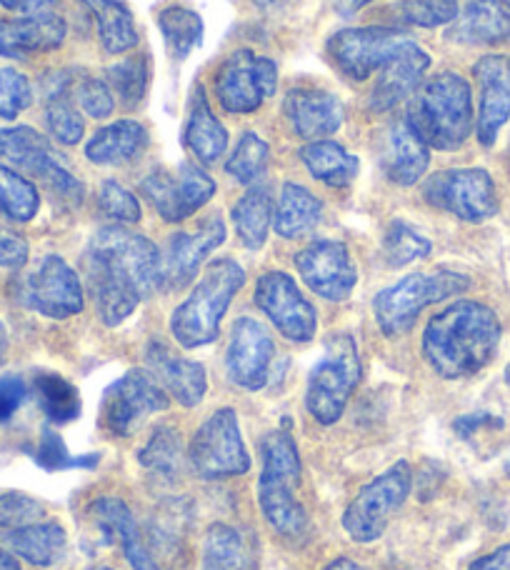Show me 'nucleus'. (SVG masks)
Returning a JSON list of instances; mask_svg holds the SVG:
<instances>
[{"label": "nucleus", "instance_id": "f257e3e1", "mask_svg": "<svg viewBox=\"0 0 510 570\" xmlns=\"http://www.w3.org/2000/svg\"><path fill=\"white\" fill-rule=\"evenodd\" d=\"M88 291L100 321L120 325L138 305L160 291V250L140 233L120 226L100 228L84 256Z\"/></svg>", "mask_w": 510, "mask_h": 570}, {"label": "nucleus", "instance_id": "a211bd4d", "mask_svg": "<svg viewBox=\"0 0 510 570\" xmlns=\"http://www.w3.org/2000/svg\"><path fill=\"white\" fill-rule=\"evenodd\" d=\"M293 261L303 283L325 301H345L359 283V271L351 261V250L341 240H315Z\"/></svg>", "mask_w": 510, "mask_h": 570}, {"label": "nucleus", "instance_id": "20e7f679", "mask_svg": "<svg viewBox=\"0 0 510 570\" xmlns=\"http://www.w3.org/2000/svg\"><path fill=\"white\" fill-rule=\"evenodd\" d=\"M263 471L258 478V503L273 531L295 538L308 525L305 508L295 498L301 483V455L291 431L275 428L261 443Z\"/></svg>", "mask_w": 510, "mask_h": 570}, {"label": "nucleus", "instance_id": "338daca9", "mask_svg": "<svg viewBox=\"0 0 510 570\" xmlns=\"http://www.w3.org/2000/svg\"><path fill=\"white\" fill-rule=\"evenodd\" d=\"M100 570H116V568H100Z\"/></svg>", "mask_w": 510, "mask_h": 570}, {"label": "nucleus", "instance_id": "5fc2aeb1", "mask_svg": "<svg viewBox=\"0 0 510 570\" xmlns=\"http://www.w3.org/2000/svg\"><path fill=\"white\" fill-rule=\"evenodd\" d=\"M58 0H0V6L10 13L20 16H33V13H46L50 6H56Z\"/></svg>", "mask_w": 510, "mask_h": 570}, {"label": "nucleus", "instance_id": "4c0bfd02", "mask_svg": "<svg viewBox=\"0 0 510 570\" xmlns=\"http://www.w3.org/2000/svg\"><path fill=\"white\" fill-rule=\"evenodd\" d=\"M68 83L70 80L58 76L56 86L48 90V100H46V126L50 138H56L63 146H76L86 134V124L76 106L70 104L68 98Z\"/></svg>", "mask_w": 510, "mask_h": 570}, {"label": "nucleus", "instance_id": "b1692460", "mask_svg": "<svg viewBox=\"0 0 510 570\" xmlns=\"http://www.w3.org/2000/svg\"><path fill=\"white\" fill-rule=\"evenodd\" d=\"M146 361L150 365V373L156 375V381L163 385V391H168L180 405L196 409V405L206 399L208 379L206 368H203L200 363L173 355L168 345L160 341H153L148 345Z\"/></svg>", "mask_w": 510, "mask_h": 570}, {"label": "nucleus", "instance_id": "6e6d98bb", "mask_svg": "<svg viewBox=\"0 0 510 570\" xmlns=\"http://www.w3.org/2000/svg\"><path fill=\"white\" fill-rule=\"evenodd\" d=\"M471 570H510V546H501L493 553L478 558Z\"/></svg>", "mask_w": 510, "mask_h": 570}, {"label": "nucleus", "instance_id": "a19ab883", "mask_svg": "<svg viewBox=\"0 0 510 570\" xmlns=\"http://www.w3.org/2000/svg\"><path fill=\"white\" fill-rule=\"evenodd\" d=\"M431 250V240L421 236L413 226H408L405 220H393L391 226H388L383 238V256L391 268H403L408 263L428 258Z\"/></svg>", "mask_w": 510, "mask_h": 570}, {"label": "nucleus", "instance_id": "aec40b11", "mask_svg": "<svg viewBox=\"0 0 510 570\" xmlns=\"http://www.w3.org/2000/svg\"><path fill=\"white\" fill-rule=\"evenodd\" d=\"M226 240V223L220 216H210L193 233L170 236L166 253H160V291H180L196 278L213 250Z\"/></svg>", "mask_w": 510, "mask_h": 570}, {"label": "nucleus", "instance_id": "680f3d73", "mask_svg": "<svg viewBox=\"0 0 510 570\" xmlns=\"http://www.w3.org/2000/svg\"><path fill=\"white\" fill-rule=\"evenodd\" d=\"M0 570H20V566L8 551H0Z\"/></svg>", "mask_w": 510, "mask_h": 570}, {"label": "nucleus", "instance_id": "c9c22d12", "mask_svg": "<svg viewBox=\"0 0 510 570\" xmlns=\"http://www.w3.org/2000/svg\"><path fill=\"white\" fill-rule=\"evenodd\" d=\"M36 399L43 409L46 419L56 425L76 421L80 415V393L73 383H68L63 375L40 371L33 379Z\"/></svg>", "mask_w": 510, "mask_h": 570}, {"label": "nucleus", "instance_id": "6ab92c4d", "mask_svg": "<svg viewBox=\"0 0 510 570\" xmlns=\"http://www.w3.org/2000/svg\"><path fill=\"white\" fill-rule=\"evenodd\" d=\"M273 358L275 343L271 331L261 321L248 318V315L238 318L233 325L226 353L228 379L243 391H261L268 383Z\"/></svg>", "mask_w": 510, "mask_h": 570}, {"label": "nucleus", "instance_id": "4d7b16f0", "mask_svg": "<svg viewBox=\"0 0 510 570\" xmlns=\"http://www.w3.org/2000/svg\"><path fill=\"white\" fill-rule=\"evenodd\" d=\"M126 558H128V563H130L133 568H136V570H160L156 563H153V558H150V553H148L146 543L130 548V551L126 553Z\"/></svg>", "mask_w": 510, "mask_h": 570}, {"label": "nucleus", "instance_id": "0e129e2a", "mask_svg": "<svg viewBox=\"0 0 510 570\" xmlns=\"http://www.w3.org/2000/svg\"><path fill=\"white\" fill-rule=\"evenodd\" d=\"M501 3H503L508 10H510V0H501Z\"/></svg>", "mask_w": 510, "mask_h": 570}, {"label": "nucleus", "instance_id": "412c9836", "mask_svg": "<svg viewBox=\"0 0 510 570\" xmlns=\"http://www.w3.org/2000/svg\"><path fill=\"white\" fill-rule=\"evenodd\" d=\"M473 76L481 94L475 134L483 148H491L510 120V58L486 56L473 66Z\"/></svg>", "mask_w": 510, "mask_h": 570}, {"label": "nucleus", "instance_id": "79ce46f5", "mask_svg": "<svg viewBox=\"0 0 510 570\" xmlns=\"http://www.w3.org/2000/svg\"><path fill=\"white\" fill-rule=\"evenodd\" d=\"M271 160V148L258 134H243L238 140L236 150L231 153V158L226 163V173L238 180L241 186H251V183L258 180L265 168H268Z\"/></svg>", "mask_w": 510, "mask_h": 570}, {"label": "nucleus", "instance_id": "7ed1b4c3", "mask_svg": "<svg viewBox=\"0 0 510 570\" xmlns=\"http://www.w3.org/2000/svg\"><path fill=\"white\" fill-rule=\"evenodd\" d=\"M405 120L428 148H463L473 134L471 86L458 73H438L423 80L411 96Z\"/></svg>", "mask_w": 510, "mask_h": 570}, {"label": "nucleus", "instance_id": "39448f33", "mask_svg": "<svg viewBox=\"0 0 510 570\" xmlns=\"http://www.w3.org/2000/svg\"><path fill=\"white\" fill-rule=\"evenodd\" d=\"M246 285V271L233 258H218L203 273L196 288L170 315V333L183 348H203L218 338L231 301Z\"/></svg>", "mask_w": 510, "mask_h": 570}, {"label": "nucleus", "instance_id": "423d86ee", "mask_svg": "<svg viewBox=\"0 0 510 570\" xmlns=\"http://www.w3.org/2000/svg\"><path fill=\"white\" fill-rule=\"evenodd\" d=\"M361 381V353L351 333L328 335L323 355L313 365L305 391V409L321 425H333Z\"/></svg>", "mask_w": 510, "mask_h": 570}, {"label": "nucleus", "instance_id": "4468645a", "mask_svg": "<svg viewBox=\"0 0 510 570\" xmlns=\"http://www.w3.org/2000/svg\"><path fill=\"white\" fill-rule=\"evenodd\" d=\"M140 193L148 198L158 216L168 223L188 220L216 196V180L196 163H180L178 170H153L140 183Z\"/></svg>", "mask_w": 510, "mask_h": 570}, {"label": "nucleus", "instance_id": "0eeeda50", "mask_svg": "<svg viewBox=\"0 0 510 570\" xmlns=\"http://www.w3.org/2000/svg\"><path fill=\"white\" fill-rule=\"evenodd\" d=\"M471 288V278L455 271L438 273H413L398 281L391 288L381 291L373 301V313L381 331L388 338H398L413 328V323L423 308L445 298H453L458 293Z\"/></svg>", "mask_w": 510, "mask_h": 570}, {"label": "nucleus", "instance_id": "c03bdc74", "mask_svg": "<svg viewBox=\"0 0 510 570\" xmlns=\"http://www.w3.org/2000/svg\"><path fill=\"white\" fill-rule=\"evenodd\" d=\"M458 13H461L458 0H403L395 6L398 20L418 28L451 26Z\"/></svg>", "mask_w": 510, "mask_h": 570}, {"label": "nucleus", "instance_id": "473e14b6", "mask_svg": "<svg viewBox=\"0 0 510 570\" xmlns=\"http://www.w3.org/2000/svg\"><path fill=\"white\" fill-rule=\"evenodd\" d=\"M301 160L305 163L311 176L315 180L325 183L328 188H345L351 186L359 176L361 163L351 156L341 142L335 140H313L308 146L301 148Z\"/></svg>", "mask_w": 510, "mask_h": 570}, {"label": "nucleus", "instance_id": "13d9d810", "mask_svg": "<svg viewBox=\"0 0 510 570\" xmlns=\"http://www.w3.org/2000/svg\"><path fill=\"white\" fill-rule=\"evenodd\" d=\"M369 3H373V0H335V8H339L341 16H353Z\"/></svg>", "mask_w": 510, "mask_h": 570}, {"label": "nucleus", "instance_id": "2eb2a0df", "mask_svg": "<svg viewBox=\"0 0 510 570\" xmlns=\"http://www.w3.org/2000/svg\"><path fill=\"white\" fill-rule=\"evenodd\" d=\"M253 301L258 308L268 315V321L275 325L283 338L293 343H308L315 338L318 331V313L313 303L305 298L303 291L295 281L283 271L263 273L255 283Z\"/></svg>", "mask_w": 510, "mask_h": 570}, {"label": "nucleus", "instance_id": "a18cd8bd", "mask_svg": "<svg viewBox=\"0 0 510 570\" xmlns=\"http://www.w3.org/2000/svg\"><path fill=\"white\" fill-rule=\"evenodd\" d=\"M98 461L100 458L94 453L70 455L63 438H60L56 431H50V428H46L36 445V463L40 468H46V471H66V468H84V471H88V468L98 465Z\"/></svg>", "mask_w": 510, "mask_h": 570}, {"label": "nucleus", "instance_id": "393cba45", "mask_svg": "<svg viewBox=\"0 0 510 570\" xmlns=\"http://www.w3.org/2000/svg\"><path fill=\"white\" fill-rule=\"evenodd\" d=\"M428 68H431V56H428L423 48H418L415 40L408 43L403 50H398V53L383 66L379 83L373 86L371 110H375V114H385V110L395 108L401 100L411 98L418 86L423 83Z\"/></svg>", "mask_w": 510, "mask_h": 570}, {"label": "nucleus", "instance_id": "de8ad7c7", "mask_svg": "<svg viewBox=\"0 0 510 570\" xmlns=\"http://www.w3.org/2000/svg\"><path fill=\"white\" fill-rule=\"evenodd\" d=\"M98 206L108 218L118 223H138L140 220V203L116 180H106L98 193Z\"/></svg>", "mask_w": 510, "mask_h": 570}, {"label": "nucleus", "instance_id": "69168bd1", "mask_svg": "<svg viewBox=\"0 0 510 570\" xmlns=\"http://www.w3.org/2000/svg\"><path fill=\"white\" fill-rule=\"evenodd\" d=\"M506 473H508V478H510V463H508V468H506Z\"/></svg>", "mask_w": 510, "mask_h": 570}, {"label": "nucleus", "instance_id": "f8f14e48", "mask_svg": "<svg viewBox=\"0 0 510 570\" xmlns=\"http://www.w3.org/2000/svg\"><path fill=\"white\" fill-rule=\"evenodd\" d=\"M278 88V66L268 56L236 50L223 60L216 73V94L228 114H255Z\"/></svg>", "mask_w": 510, "mask_h": 570}, {"label": "nucleus", "instance_id": "1a4fd4ad", "mask_svg": "<svg viewBox=\"0 0 510 570\" xmlns=\"http://www.w3.org/2000/svg\"><path fill=\"white\" fill-rule=\"evenodd\" d=\"M413 471L411 463L398 461L385 473L373 478L369 485L361 488V493L353 498L351 505L343 513V528L355 543H373L385 533L388 523L395 511H401L403 503L411 495Z\"/></svg>", "mask_w": 510, "mask_h": 570}, {"label": "nucleus", "instance_id": "052dcab7", "mask_svg": "<svg viewBox=\"0 0 510 570\" xmlns=\"http://www.w3.org/2000/svg\"><path fill=\"white\" fill-rule=\"evenodd\" d=\"M263 10H281L285 6H291L293 0H255Z\"/></svg>", "mask_w": 510, "mask_h": 570}, {"label": "nucleus", "instance_id": "9b49d317", "mask_svg": "<svg viewBox=\"0 0 510 570\" xmlns=\"http://www.w3.org/2000/svg\"><path fill=\"white\" fill-rule=\"evenodd\" d=\"M423 198L433 208L465 223H483L498 213V190L483 168H448L425 180Z\"/></svg>", "mask_w": 510, "mask_h": 570}, {"label": "nucleus", "instance_id": "bb28decb", "mask_svg": "<svg viewBox=\"0 0 510 570\" xmlns=\"http://www.w3.org/2000/svg\"><path fill=\"white\" fill-rule=\"evenodd\" d=\"M448 38L463 46H496L510 40V10L501 0H465Z\"/></svg>", "mask_w": 510, "mask_h": 570}, {"label": "nucleus", "instance_id": "f03ea898", "mask_svg": "<svg viewBox=\"0 0 510 570\" xmlns=\"http://www.w3.org/2000/svg\"><path fill=\"white\" fill-rule=\"evenodd\" d=\"M501 333L493 308L478 301H458L428 321L423 355L441 379H468L496 358Z\"/></svg>", "mask_w": 510, "mask_h": 570}, {"label": "nucleus", "instance_id": "e2e57ef3", "mask_svg": "<svg viewBox=\"0 0 510 570\" xmlns=\"http://www.w3.org/2000/svg\"><path fill=\"white\" fill-rule=\"evenodd\" d=\"M6 353H8V333H6L3 321H0V363L6 361Z\"/></svg>", "mask_w": 510, "mask_h": 570}, {"label": "nucleus", "instance_id": "3c124183", "mask_svg": "<svg viewBox=\"0 0 510 570\" xmlns=\"http://www.w3.org/2000/svg\"><path fill=\"white\" fill-rule=\"evenodd\" d=\"M28 240L18 233L0 226V268L18 271L28 263Z\"/></svg>", "mask_w": 510, "mask_h": 570}, {"label": "nucleus", "instance_id": "f3484780", "mask_svg": "<svg viewBox=\"0 0 510 570\" xmlns=\"http://www.w3.org/2000/svg\"><path fill=\"white\" fill-rule=\"evenodd\" d=\"M18 293L30 311L53 321H66L70 315H78L86 305L78 273L60 256H46L40 261L38 268L20 281Z\"/></svg>", "mask_w": 510, "mask_h": 570}, {"label": "nucleus", "instance_id": "c85d7f7f", "mask_svg": "<svg viewBox=\"0 0 510 570\" xmlns=\"http://www.w3.org/2000/svg\"><path fill=\"white\" fill-rule=\"evenodd\" d=\"M203 570H258V541L233 525H210L203 541Z\"/></svg>", "mask_w": 510, "mask_h": 570}, {"label": "nucleus", "instance_id": "2f4dec72", "mask_svg": "<svg viewBox=\"0 0 510 570\" xmlns=\"http://www.w3.org/2000/svg\"><path fill=\"white\" fill-rule=\"evenodd\" d=\"M68 535L60 523H28L10 528L6 546L36 568H50L66 551Z\"/></svg>", "mask_w": 510, "mask_h": 570}, {"label": "nucleus", "instance_id": "5701e85b", "mask_svg": "<svg viewBox=\"0 0 510 570\" xmlns=\"http://www.w3.org/2000/svg\"><path fill=\"white\" fill-rule=\"evenodd\" d=\"M68 33L66 20L50 13H33L0 20V58L26 60L33 53H48L63 46Z\"/></svg>", "mask_w": 510, "mask_h": 570}, {"label": "nucleus", "instance_id": "cd10ccee", "mask_svg": "<svg viewBox=\"0 0 510 570\" xmlns=\"http://www.w3.org/2000/svg\"><path fill=\"white\" fill-rule=\"evenodd\" d=\"M148 142V128L138 120H116L96 130L94 138L86 142V158L96 166H126L146 153Z\"/></svg>", "mask_w": 510, "mask_h": 570}, {"label": "nucleus", "instance_id": "a878e982", "mask_svg": "<svg viewBox=\"0 0 510 570\" xmlns=\"http://www.w3.org/2000/svg\"><path fill=\"white\" fill-rule=\"evenodd\" d=\"M381 166L385 178L395 186H415L431 166V148L418 138L408 120H398L385 130L381 146Z\"/></svg>", "mask_w": 510, "mask_h": 570}, {"label": "nucleus", "instance_id": "e433bc0d", "mask_svg": "<svg viewBox=\"0 0 510 570\" xmlns=\"http://www.w3.org/2000/svg\"><path fill=\"white\" fill-rule=\"evenodd\" d=\"M158 28L166 38L170 56L176 60H186L203 43V18L190 8H163L158 13Z\"/></svg>", "mask_w": 510, "mask_h": 570}, {"label": "nucleus", "instance_id": "f704fd0d", "mask_svg": "<svg viewBox=\"0 0 510 570\" xmlns=\"http://www.w3.org/2000/svg\"><path fill=\"white\" fill-rule=\"evenodd\" d=\"M273 198L268 186H255L233 206V226L243 246L248 250H261L268 240L273 226Z\"/></svg>", "mask_w": 510, "mask_h": 570}, {"label": "nucleus", "instance_id": "49530a36", "mask_svg": "<svg viewBox=\"0 0 510 570\" xmlns=\"http://www.w3.org/2000/svg\"><path fill=\"white\" fill-rule=\"evenodd\" d=\"M33 104L30 80L16 68H0V118L16 120Z\"/></svg>", "mask_w": 510, "mask_h": 570}, {"label": "nucleus", "instance_id": "603ef678", "mask_svg": "<svg viewBox=\"0 0 510 570\" xmlns=\"http://www.w3.org/2000/svg\"><path fill=\"white\" fill-rule=\"evenodd\" d=\"M28 395V385L18 375H3L0 379V421L13 419L16 411L23 405Z\"/></svg>", "mask_w": 510, "mask_h": 570}, {"label": "nucleus", "instance_id": "09e8293b", "mask_svg": "<svg viewBox=\"0 0 510 570\" xmlns=\"http://www.w3.org/2000/svg\"><path fill=\"white\" fill-rule=\"evenodd\" d=\"M40 515H43V505H40L36 498L18 491L0 493V531L36 523Z\"/></svg>", "mask_w": 510, "mask_h": 570}, {"label": "nucleus", "instance_id": "c756f323", "mask_svg": "<svg viewBox=\"0 0 510 570\" xmlns=\"http://www.w3.org/2000/svg\"><path fill=\"white\" fill-rule=\"evenodd\" d=\"M186 146L200 163H216L228 148V130L210 110L203 86L193 88V100L186 120Z\"/></svg>", "mask_w": 510, "mask_h": 570}, {"label": "nucleus", "instance_id": "ea45409f", "mask_svg": "<svg viewBox=\"0 0 510 570\" xmlns=\"http://www.w3.org/2000/svg\"><path fill=\"white\" fill-rule=\"evenodd\" d=\"M106 76H108L106 83L110 86V90H114V96L128 108L138 106L148 94L150 66L146 56H133V58L118 60L116 66H110L106 70Z\"/></svg>", "mask_w": 510, "mask_h": 570}, {"label": "nucleus", "instance_id": "6e6552de", "mask_svg": "<svg viewBox=\"0 0 510 570\" xmlns=\"http://www.w3.org/2000/svg\"><path fill=\"white\" fill-rule=\"evenodd\" d=\"M0 158L18 170L28 173L30 178H38L68 206H80V200L86 196L84 183L68 170L63 156L53 148V142L40 136L36 128L16 126L0 130Z\"/></svg>", "mask_w": 510, "mask_h": 570}, {"label": "nucleus", "instance_id": "58836bf2", "mask_svg": "<svg viewBox=\"0 0 510 570\" xmlns=\"http://www.w3.org/2000/svg\"><path fill=\"white\" fill-rule=\"evenodd\" d=\"M40 208V193L26 176L0 163V216L16 223L36 218Z\"/></svg>", "mask_w": 510, "mask_h": 570}, {"label": "nucleus", "instance_id": "8fccbe9b", "mask_svg": "<svg viewBox=\"0 0 510 570\" xmlns=\"http://www.w3.org/2000/svg\"><path fill=\"white\" fill-rule=\"evenodd\" d=\"M76 96H78V104L80 108L86 110L88 118H96V120H104L110 118L116 108V96L106 80L100 78H84L76 88Z\"/></svg>", "mask_w": 510, "mask_h": 570}, {"label": "nucleus", "instance_id": "dca6fc26", "mask_svg": "<svg viewBox=\"0 0 510 570\" xmlns=\"http://www.w3.org/2000/svg\"><path fill=\"white\" fill-rule=\"evenodd\" d=\"M168 395L150 371L133 368L106 391L104 425L110 435L128 438L153 413L168 411Z\"/></svg>", "mask_w": 510, "mask_h": 570}, {"label": "nucleus", "instance_id": "864d4df0", "mask_svg": "<svg viewBox=\"0 0 510 570\" xmlns=\"http://www.w3.org/2000/svg\"><path fill=\"white\" fill-rule=\"evenodd\" d=\"M486 425H503V421L496 419V415H491V413H471L453 423L455 433L461 438H473L478 431H483Z\"/></svg>", "mask_w": 510, "mask_h": 570}, {"label": "nucleus", "instance_id": "72a5a7b5", "mask_svg": "<svg viewBox=\"0 0 510 570\" xmlns=\"http://www.w3.org/2000/svg\"><path fill=\"white\" fill-rule=\"evenodd\" d=\"M98 23L100 43L110 56L128 53L138 43L136 20L124 0H80Z\"/></svg>", "mask_w": 510, "mask_h": 570}, {"label": "nucleus", "instance_id": "4be33fe9", "mask_svg": "<svg viewBox=\"0 0 510 570\" xmlns=\"http://www.w3.org/2000/svg\"><path fill=\"white\" fill-rule=\"evenodd\" d=\"M283 116L288 118L295 136L313 142L339 134L345 110L341 100L328 90L293 88L283 100Z\"/></svg>", "mask_w": 510, "mask_h": 570}, {"label": "nucleus", "instance_id": "ddd939ff", "mask_svg": "<svg viewBox=\"0 0 510 570\" xmlns=\"http://www.w3.org/2000/svg\"><path fill=\"white\" fill-rule=\"evenodd\" d=\"M413 38L398 28H345L328 40L331 63L351 80H369Z\"/></svg>", "mask_w": 510, "mask_h": 570}, {"label": "nucleus", "instance_id": "bf43d9fd", "mask_svg": "<svg viewBox=\"0 0 510 570\" xmlns=\"http://www.w3.org/2000/svg\"><path fill=\"white\" fill-rule=\"evenodd\" d=\"M325 570H369V568L353 563V561H349V558H339V561L325 566Z\"/></svg>", "mask_w": 510, "mask_h": 570}, {"label": "nucleus", "instance_id": "7c9ffc66", "mask_svg": "<svg viewBox=\"0 0 510 570\" xmlns=\"http://www.w3.org/2000/svg\"><path fill=\"white\" fill-rule=\"evenodd\" d=\"M323 218V203L301 183H285L273 210V228L281 238L293 240L311 233Z\"/></svg>", "mask_w": 510, "mask_h": 570}, {"label": "nucleus", "instance_id": "9d476101", "mask_svg": "<svg viewBox=\"0 0 510 570\" xmlns=\"http://www.w3.org/2000/svg\"><path fill=\"white\" fill-rule=\"evenodd\" d=\"M190 463L206 481L243 475L251 471V455L241 435L238 413L220 409L203 423L190 441Z\"/></svg>", "mask_w": 510, "mask_h": 570}, {"label": "nucleus", "instance_id": "37998d69", "mask_svg": "<svg viewBox=\"0 0 510 570\" xmlns=\"http://www.w3.org/2000/svg\"><path fill=\"white\" fill-rule=\"evenodd\" d=\"M180 458H183L180 435L168 425L158 428V431L150 435L148 445L138 453L140 465L163 478H173L180 471Z\"/></svg>", "mask_w": 510, "mask_h": 570}]
</instances>
